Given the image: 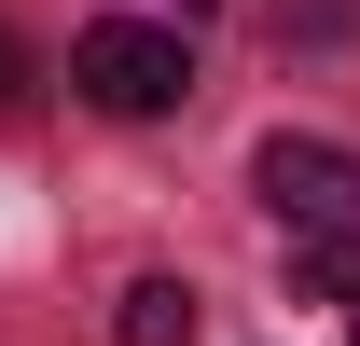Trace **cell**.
Segmentation results:
<instances>
[{
  "instance_id": "obj_4",
  "label": "cell",
  "mask_w": 360,
  "mask_h": 346,
  "mask_svg": "<svg viewBox=\"0 0 360 346\" xmlns=\"http://www.w3.org/2000/svg\"><path fill=\"white\" fill-rule=\"evenodd\" d=\"M360 291V236H291V305H347Z\"/></svg>"
},
{
  "instance_id": "obj_7",
  "label": "cell",
  "mask_w": 360,
  "mask_h": 346,
  "mask_svg": "<svg viewBox=\"0 0 360 346\" xmlns=\"http://www.w3.org/2000/svg\"><path fill=\"white\" fill-rule=\"evenodd\" d=\"M347 319H360V291H347Z\"/></svg>"
},
{
  "instance_id": "obj_6",
  "label": "cell",
  "mask_w": 360,
  "mask_h": 346,
  "mask_svg": "<svg viewBox=\"0 0 360 346\" xmlns=\"http://www.w3.org/2000/svg\"><path fill=\"white\" fill-rule=\"evenodd\" d=\"M180 14H208V0H180Z\"/></svg>"
},
{
  "instance_id": "obj_5",
  "label": "cell",
  "mask_w": 360,
  "mask_h": 346,
  "mask_svg": "<svg viewBox=\"0 0 360 346\" xmlns=\"http://www.w3.org/2000/svg\"><path fill=\"white\" fill-rule=\"evenodd\" d=\"M14 97H28V42L0 28V111H14Z\"/></svg>"
},
{
  "instance_id": "obj_3",
  "label": "cell",
  "mask_w": 360,
  "mask_h": 346,
  "mask_svg": "<svg viewBox=\"0 0 360 346\" xmlns=\"http://www.w3.org/2000/svg\"><path fill=\"white\" fill-rule=\"evenodd\" d=\"M208 333V305H194V277H139L125 319H111V346H194Z\"/></svg>"
},
{
  "instance_id": "obj_2",
  "label": "cell",
  "mask_w": 360,
  "mask_h": 346,
  "mask_svg": "<svg viewBox=\"0 0 360 346\" xmlns=\"http://www.w3.org/2000/svg\"><path fill=\"white\" fill-rule=\"evenodd\" d=\"M250 180H264L277 236H360V153L347 139H291L277 125L264 153H250Z\"/></svg>"
},
{
  "instance_id": "obj_1",
  "label": "cell",
  "mask_w": 360,
  "mask_h": 346,
  "mask_svg": "<svg viewBox=\"0 0 360 346\" xmlns=\"http://www.w3.org/2000/svg\"><path fill=\"white\" fill-rule=\"evenodd\" d=\"M70 84H84L97 111L153 125V111H180V97H194V56H180V28H153V14H97L84 42H70Z\"/></svg>"
}]
</instances>
